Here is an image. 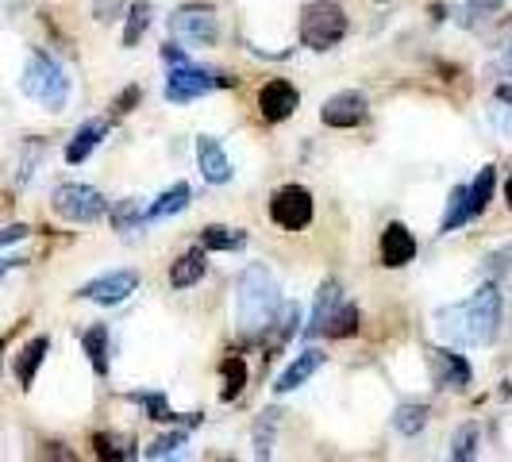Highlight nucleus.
Masks as SVG:
<instances>
[{
    "mask_svg": "<svg viewBox=\"0 0 512 462\" xmlns=\"http://www.w3.org/2000/svg\"><path fill=\"white\" fill-rule=\"evenodd\" d=\"M235 85V77L228 74H212V70H197V66H174L170 74H166V101L170 104H189L197 101V97H205L212 89H231Z\"/></svg>",
    "mask_w": 512,
    "mask_h": 462,
    "instance_id": "423d86ee",
    "label": "nucleus"
},
{
    "mask_svg": "<svg viewBox=\"0 0 512 462\" xmlns=\"http://www.w3.org/2000/svg\"><path fill=\"white\" fill-rule=\"evenodd\" d=\"M104 135H108V120H85V124L74 131V139L66 143V162H70V166H81V162L104 143Z\"/></svg>",
    "mask_w": 512,
    "mask_h": 462,
    "instance_id": "dca6fc26",
    "label": "nucleus"
},
{
    "mask_svg": "<svg viewBox=\"0 0 512 462\" xmlns=\"http://www.w3.org/2000/svg\"><path fill=\"white\" fill-rule=\"evenodd\" d=\"M208 270V251L205 247H193V251H185V255L170 266V285L174 289H189V285H197L205 278Z\"/></svg>",
    "mask_w": 512,
    "mask_h": 462,
    "instance_id": "a211bd4d",
    "label": "nucleus"
},
{
    "mask_svg": "<svg viewBox=\"0 0 512 462\" xmlns=\"http://www.w3.org/2000/svg\"><path fill=\"white\" fill-rule=\"evenodd\" d=\"M20 266H24V258H0V278H4V274H12V270H20Z\"/></svg>",
    "mask_w": 512,
    "mask_h": 462,
    "instance_id": "a19ab883",
    "label": "nucleus"
},
{
    "mask_svg": "<svg viewBox=\"0 0 512 462\" xmlns=\"http://www.w3.org/2000/svg\"><path fill=\"white\" fill-rule=\"evenodd\" d=\"M297 104H301V93H297V85L285 81V77H274V81H266V85L258 89V112H262L266 124L289 120V116L297 112Z\"/></svg>",
    "mask_w": 512,
    "mask_h": 462,
    "instance_id": "9b49d317",
    "label": "nucleus"
},
{
    "mask_svg": "<svg viewBox=\"0 0 512 462\" xmlns=\"http://www.w3.org/2000/svg\"><path fill=\"white\" fill-rule=\"evenodd\" d=\"M189 197H193V193H189V185H185V181L170 185V189H166V193L147 208V220H166V216H174V212H181V208L189 205Z\"/></svg>",
    "mask_w": 512,
    "mask_h": 462,
    "instance_id": "a878e982",
    "label": "nucleus"
},
{
    "mask_svg": "<svg viewBox=\"0 0 512 462\" xmlns=\"http://www.w3.org/2000/svg\"><path fill=\"white\" fill-rule=\"evenodd\" d=\"M347 39V12L335 0H308L301 12V43L308 51H332Z\"/></svg>",
    "mask_w": 512,
    "mask_h": 462,
    "instance_id": "20e7f679",
    "label": "nucleus"
},
{
    "mask_svg": "<svg viewBox=\"0 0 512 462\" xmlns=\"http://www.w3.org/2000/svg\"><path fill=\"white\" fill-rule=\"evenodd\" d=\"M270 220L282 231H305L312 224V193L305 185H285L270 201Z\"/></svg>",
    "mask_w": 512,
    "mask_h": 462,
    "instance_id": "6e6552de",
    "label": "nucleus"
},
{
    "mask_svg": "<svg viewBox=\"0 0 512 462\" xmlns=\"http://www.w3.org/2000/svg\"><path fill=\"white\" fill-rule=\"evenodd\" d=\"M116 443H120V439L104 436V432L93 436V447H97L101 459H131V455H135V451H128V447H116Z\"/></svg>",
    "mask_w": 512,
    "mask_h": 462,
    "instance_id": "f704fd0d",
    "label": "nucleus"
},
{
    "mask_svg": "<svg viewBox=\"0 0 512 462\" xmlns=\"http://www.w3.org/2000/svg\"><path fill=\"white\" fill-rule=\"evenodd\" d=\"M51 205H54V212H58L62 220H70V224H97L104 212H108V201H104L101 189L81 185V181L58 185L51 197Z\"/></svg>",
    "mask_w": 512,
    "mask_h": 462,
    "instance_id": "39448f33",
    "label": "nucleus"
},
{
    "mask_svg": "<svg viewBox=\"0 0 512 462\" xmlns=\"http://www.w3.org/2000/svg\"><path fill=\"white\" fill-rule=\"evenodd\" d=\"M27 235H31V228H27V224H4V228H0V247L20 243V239H27Z\"/></svg>",
    "mask_w": 512,
    "mask_h": 462,
    "instance_id": "e433bc0d",
    "label": "nucleus"
},
{
    "mask_svg": "<svg viewBox=\"0 0 512 462\" xmlns=\"http://www.w3.org/2000/svg\"><path fill=\"white\" fill-rule=\"evenodd\" d=\"M274 428H278V412H262L255 424V459H270V443H274Z\"/></svg>",
    "mask_w": 512,
    "mask_h": 462,
    "instance_id": "473e14b6",
    "label": "nucleus"
},
{
    "mask_svg": "<svg viewBox=\"0 0 512 462\" xmlns=\"http://www.w3.org/2000/svg\"><path fill=\"white\" fill-rule=\"evenodd\" d=\"M131 401L143 405V409L151 412V420H158V424H178L181 420L178 412H170V405H166L162 393H131Z\"/></svg>",
    "mask_w": 512,
    "mask_h": 462,
    "instance_id": "2f4dec72",
    "label": "nucleus"
},
{
    "mask_svg": "<svg viewBox=\"0 0 512 462\" xmlns=\"http://www.w3.org/2000/svg\"><path fill=\"white\" fill-rule=\"evenodd\" d=\"M108 339H112V332H108V324H93L89 332H81V351L89 355V362H93V374H108Z\"/></svg>",
    "mask_w": 512,
    "mask_h": 462,
    "instance_id": "aec40b11",
    "label": "nucleus"
},
{
    "mask_svg": "<svg viewBox=\"0 0 512 462\" xmlns=\"http://www.w3.org/2000/svg\"><path fill=\"white\" fill-rule=\"evenodd\" d=\"M320 366H324V351H316V347L301 351V355H297V359H293L282 370V378L274 382V393L282 397V393H293V389H301V385H305L308 378H312V374L320 370Z\"/></svg>",
    "mask_w": 512,
    "mask_h": 462,
    "instance_id": "2eb2a0df",
    "label": "nucleus"
},
{
    "mask_svg": "<svg viewBox=\"0 0 512 462\" xmlns=\"http://www.w3.org/2000/svg\"><path fill=\"white\" fill-rule=\"evenodd\" d=\"M501 312H505V297L501 289L489 282L478 293H470L459 305H447L436 312V332L451 343V347H486L501 328Z\"/></svg>",
    "mask_w": 512,
    "mask_h": 462,
    "instance_id": "f257e3e1",
    "label": "nucleus"
},
{
    "mask_svg": "<svg viewBox=\"0 0 512 462\" xmlns=\"http://www.w3.org/2000/svg\"><path fill=\"white\" fill-rule=\"evenodd\" d=\"M505 70H509V77H512V43L505 47Z\"/></svg>",
    "mask_w": 512,
    "mask_h": 462,
    "instance_id": "37998d69",
    "label": "nucleus"
},
{
    "mask_svg": "<svg viewBox=\"0 0 512 462\" xmlns=\"http://www.w3.org/2000/svg\"><path fill=\"white\" fill-rule=\"evenodd\" d=\"M220 378H224L220 401H235V397L247 389V378H251V370H247V359H243V355H228V359L220 362Z\"/></svg>",
    "mask_w": 512,
    "mask_h": 462,
    "instance_id": "412c9836",
    "label": "nucleus"
},
{
    "mask_svg": "<svg viewBox=\"0 0 512 462\" xmlns=\"http://www.w3.org/2000/svg\"><path fill=\"white\" fill-rule=\"evenodd\" d=\"M139 101H143V85H128V89H124V93L112 101V116H128Z\"/></svg>",
    "mask_w": 512,
    "mask_h": 462,
    "instance_id": "c9c22d12",
    "label": "nucleus"
},
{
    "mask_svg": "<svg viewBox=\"0 0 512 462\" xmlns=\"http://www.w3.org/2000/svg\"><path fill=\"white\" fill-rule=\"evenodd\" d=\"M466 4H470V8L478 12V16H493V12H497V8L505 4V0H466Z\"/></svg>",
    "mask_w": 512,
    "mask_h": 462,
    "instance_id": "ea45409f",
    "label": "nucleus"
},
{
    "mask_svg": "<svg viewBox=\"0 0 512 462\" xmlns=\"http://www.w3.org/2000/svg\"><path fill=\"white\" fill-rule=\"evenodd\" d=\"M151 27V4L147 0H135L128 12V27H124V47H139V39L147 35Z\"/></svg>",
    "mask_w": 512,
    "mask_h": 462,
    "instance_id": "c85d7f7f",
    "label": "nucleus"
},
{
    "mask_svg": "<svg viewBox=\"0 0 512 462\" xmlns=\"http://www.w3.org/2000/svg\"><path fill=\"white\" fill-rule=\"evenodd\" d=\"M47 351H51V339L47 335H35V339H27L24 347H20V355H16V382H20V389L35 385V374L47 362Z\"/></svg>",
    "mask_w": 512,
    "mask_h": 462,
    "instance_id": "f3484780",
    "label": "nucleus"
},
{
    "mask_svg": "<svg viewBox=\"0 0 512 462\" xmlns=\"http://www.w3.org/2000/svg\"><path fill=\"white\" fill-rule=\"evenodd\" d=\"M135 289H139V270H108L101 278L81 285L77 297H81V301H93V305L112 308V305H124Z\"/></svg>",
    "mask_w": 512,
    "mask_h": 462,
    "instance_id": "1a4fd4ad",
    "label": "nucleus"
},
{
    "mask_svg": "<svg viewBox=\"0 0 512 462\" xmlns=\"http://www.w3.org/2000/svg\"><path fill=\"white\" fill-rule=\"evenodd\" d=\"M185 439H189V432H185V428H174V432H166V436L151 439V443L143 447V459H170V455H178L181 447H185Z\"/></svg>",
    "mask_w": 512,
    "mask_h": 462,
    "instance_id": "7c9ffc66",
    "label": "nucleus"
},
{
    "mask_svg": "<svg viewBox=\"0 0 512 462\" xmlns=\"http://www.w3.org/2000/svg\"><path fill=\"white\" fill-rule=\"evenodd\" d=\"M505 205H509V212H512V174H509V181H505Z\"/></svg>",
    "mask_w": 512,
    "mask_h": 462,
    "instance_id": "79ce46f5",
    "label": "nucleus"
},
{
    "mask_svg": "<svg viewBox=\"0 0 512 462\" xmlns=\"http://www.w3.org/2000/svg\"><path fill=\"white\" fill-rule=\"evenodd\" d=\"M143 220H147V212H143V205L135 197H124V201L112 205V228L116 231H135Z\"/></svg>",
    "mask_w": 512,
    "mask_h": 462,
    "instance_id": "c756f323",
    "label": "nucleus"
},
{
    "mask_svg": "<svg viewBox=\"0 0 512 462\" xmlns=\"http://www.w3.org/2000/svg\"><path fill=\"white\" fill-rule=\"evenodd\" d=\"M20 89H24V97H31L35 104H43L47 112H62V108L70 104V77L62 70V62L47 51L27 54Z\"/></svg>",
    "mask_w": 512,
    "mask_h": 462,
    "instance_id": "7ed1b4c3",
    "label": "nucleus"
},
{
    "mask_svg": "<svg viewBox=\"0 0 512 462\" xmlns=\"http://www.w3.org/2000/svg\"><path fill=\"white\" fill-rule=\"evenodd\" d=\"M412 258H416V235H412L401 220L385 224V231H382V266H389V270H401V266H409Z\"/></svg>",
    "mask_w": 512,
    "mask_h": 462,
    "instance_id": "ddd939ff",
    "label": "nucleus"
},
{
    "mask_svg": "<svg viewBox=\"0 0 512 462\" xmlns=\"http://www.w3.org/2000/svg\"><path fill=\"white\" fill-rule=\"evenodd\" d=\"M343 301V293H339V282L335 278H328V282L320 285V293H316V305H312V320H308L305 335L312 339V335H324V328H328V316L335 312V305Z\"/></svg>",
    "mask_w": 512,
    "mask_h": 462,
    "instance_id": "6ab92c4d",
    "label": "nucleus"
},
{
    "mask_svg": "<svg viewBox=\"0 0 512 462\" xmlns=\"http://www.w3.org/2000/svg\"><path fill=\"white\" fill-rule=\"evenodd\" d=\"M278 308H282L278 278L262 262H251L235 282V324H239V332H270L274 320H278Z\"/></svg>",
    "mask_w": 512,
    "mask_h": 462,
    "instance_id": "f03ea898",
    "label": "nucleus"
},
{
    "mask_svg": "<svg viewBox=\"0 0 512 462\" xmlns=\"http://www.w3.org/2000/svg\"><path fill=\"white\" fill-rule=\"evenodd\" d=\"M428 366H432V382H436V389L462 393L466 385L474 382L470 362L462 359L455 347H436V351H428Z\"/></svg>",
    "mask_w": 512,
    "mask_h": 462,
    "instance_id": "9d476101",
    "label": "nucleus"
},
{
    "mask_svg": "<svg viewBox=\"0 0 512 462\" xmlns=\"http://www.w3.org/2000/svg\"><path fill=\"white\" fill-rule=\"evenodd\" d=\"M366 97H362L359 89H343V93H335L324 101L320 108V120L328 124V128H359L362 120H366Z\"/></svg>",
    "mask_w": 512,
    "mask_h": 462,
    "instance_id": "f8f14e48",
    "label": "nucleus"
},
{
    "mask_svg": "<svg viewBox=\"0 0 512 462\" xmlns=\"http://www.w3.org/2000/svg\"><path fill=\"white\" fill-rule=\"evenodd\" d=\"M493 189H497V170L493 166H482V174L474 178V185H466V201H470V220L482 216L493 201Z\"/></svg>",
    "mask_w": 512,
    "mask_h": 462,
    "instance_id": "5701e85b",
    "label": "nucleus"
},
{
    "mask_svg": "<svg viewBox=\"0 0 512 462\" xmlns=\"http://www.w3.org/2000/svg\"><path fill=\"white\" fill-rule=\"evenodd\" d=\"M359 324H362L359 305L339 301V305H335V312L328 316V328H324V335H328V339H347V335L359 332Z\"/></svg>",
    "mask_w": 512,
    "mask_h": 462,
    "instance_id": "b1692460",
    "label": "nucleus"
},
{
    "mask_svg": "<svg viewBox=\"0 0 512 462\" xmlns=\"http://www.w3.org/2000/svg\"><path fill=\"white\" fill-rule=\"evenodd\" d=\"M170 39H178L185 47H216L220 20L205 4H185L170 16Z\"/></svg>",
    "mask_w": 512,
    "mask_h": 462,
    "instance_id": "0eeeda50",
    "label": "nucleus"
},
{
    "mask_svg": "<svg viewBox=\"0 0 512 462\" xmlns=\"http://www.w3.org/2000/svg\"><path fill=\"white\" fill-rule=\"evenodd\" d=\"M278 335H274V347H282V343H289L293 335H297V324H301V308L297 305H282L278 308Z\"/></svg>",
    "mask_w": 512,
    "mask_h": 462,
    "instance_id": "72a5a7b5",
    "label": "nucleus"
},
{
    "mask_svg": "<svg viewBox=\"0 0 512 462\" xmlns=\"http://www.w3.org/2000/svg\"><path fill=\"white\" fill-rule=\"evenodd\" d=\"M162 58H166L170 66H185V62H189V58H185V51H181V43H178V39H170V43L162 47Z\"/></svg>",
    "mask_w": 512,
    "mask_h": 462,
    "instance_id": "58836bf2",
    "label": "nucleus"
},
{
    "mask_svg": "<svg viewBox=\"0 0 512 462\" xmlns=\"http://www.w3.org/2000/svg\"><path fill=\"white\" fill-rule=\"evenodd\" d=\"M478 447H482V428L478 424H462L459 432L451 436V459L455 462H466L478 455Z\"/></svg>",
    "mask_w": 512,
    "mask_h": 462,
    "instance_id": "cd10ccee",
    "label": "nucleus"
},
{
    "mask_svg": "<svg viewBox=\"0 0 512 462\" xmlns=\"http://www.w3.org/2000/svg\"><path fill=\"white\" fill-rule=\"evenodd\" d=\"M493 124L505 131V135H512V104L497 101V108H493Z\"/></svg>",
    "mask_w": 512,
    "mask_h": 462,
    "instance_id": "4c0bfd02",
    "label": "nucleus"
},
{
    "mask_svg": "<svg viewBox=\"0 0 512 462\" xmlns=\"http://www.w3.org/2000/svg\"><path fill=\"white\" fill-rule=\"evenodd\" d=\"M201 247L205 251H243L247 247V231L228 228V224H208L201 231Z\"/></svg>",
    "mask_w": 512,
    "mask_h": 462,
    "instance_id": "4be33fe9",
    "label": "nucleus"
},
{
    "mask_svg": "<svg viewBox=\"0 0 512 462\" xmlns=\"http://www.w3.org/2000/svg\"><path fill=\"white\" fill-rule=\"evenodd\" d=\"M466 220H470L466 185H455V189H451V197H447V212H443V220H439V235H451V231H459Z\"/></svg>",
    "mask_w": 512,
    "mask_h": 462,
    "instance_id": "393cba45",
    "label": "nucleus"
},
{
    "mask_svg": "<svg viewBox=\"0 0 512 462\" xmlns=\"http://www.w3.org/2000/svg\"><path fill=\"white\" fill-rule=\"evenodd\" d=\"M424 424H428V405L424 401H409V405H401V409L393 412V428L401 432V436H420L424 432Z\"/></svg>",
    "mask_w": 512,
    "mask_h": 462,
    "instance_id": "bb28decb",
    "label": "nucleus"
},
{
    "mask_svg": "<svg viewBox=\"0 0 512 462\" xmlns=\"http://www.w3.org/2000/svg\"><path fill=\"white\" fill-rule=\"evenodd\" d=\"M197 166H201V178L212 181V185H228L231 181V158L224 154L220 139L216 135H201L197 139Z\"/></svg>",
    "mask_w": 512,
    "mask_h": 462,
    "instance_id": "4468645a",
    "label": "nucleus"
}]
</instances>
